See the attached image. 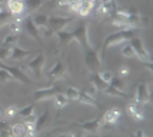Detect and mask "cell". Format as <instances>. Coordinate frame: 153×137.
<instances>
[{
    "label": "cell",
    "instance_id": "obj_7",
    "mask_svg": "<svg viewBox=\"0 0 153 137\" xmlns=\"http://www.w3.org/2000/svg\"><path fill=\"white\" fill-rule=\"evenodd\" d=\"M74 20V16H49V21L47 26L52 27L54 30V33L67 27L72 21Z\"/></svg>",
    "mask_w": 153,
    "mask_h": 137
},
{
    "label": "cell",
    "instance_id": "obj_25",
    "mask_svg": "<svg viewBox=\"0 0 153 137\" xmlns=\"http://www.w3.org/2000/svg\"><path fill=\"white\" fill-rule=\"evenodd\" d=\"M32 20H33V23L36 24V27L37 29H40V27H45L47 26V21H49V16L47 14H34V16H32Z\"/></svg>",
    "mask_w": 153,
    "mask_h": 137
},
{
    "label": "cell",
    "instance_id": "obj_45",
    "mask_svg": "<svg viewBox=\"0 0 153 137\" xmlns=\"http://www.w3.org/2000/svg\"><path fill=\"white\" fill-rule=\"evenodd\" d=\"M0 117H1V109H0Z\"/></svg>",
    "mask_w": 153,
    "mask_h": 137
},
{
    "label": "cell",
    "instance_id": "obj_14",
    "mask_svg": "<svg viewBox=\"0 0 153 137\" xmlns=\"http://www.w3.org/2000/svg\"><path fill=\"white\" fill-rule=\"evenodd\" d=\"M116 10V1L110 0V1H102L99 6L96 7V17H109L110 14Z\"/></svg>",
    "mask_w": 153,
    "mask_h": 137
},
{
    "label": "cell",
    "instance_id": "obj_24",
    "mask_svg": "<svg viewBox=\"0 0 153 137\" xmlns=\"http://www.w3.org/2000/svg\"><path fill=\"white\" fill-rule=\"evenodd\" d=\"M45 3V0H25V12H27V14L37 10L42 4Z\"/></svg>",
    "mask_w": 153,
    "mask_h": 137
},
{
    "label": "cell",
    "instance_id": "obj_2",
    "mask_svg": "<svg viewBox=\"0 0 153 137\" xmlns=\"http://www.w3.org/2000/svg\"><path fill=\"white\" fill-rule=\"evenodd\" d=\"M73 39L79 41V44L82 46L83 52L93 47V46H92V41H90V37H89V24H87V23H80L79 26L74 29Z\"/></svg>",
    "mask_w": 153,
    "mask_h": 137
},
{
    "label": "cell",
    "instance_id": "obj_43",
    "mask_svg": "<svg viewBox=\"0 0 153 137\" xmlns=\"http://www.w3.org/2000/svg\"><path fill=\"white\" fill-rule=\"evenodd\" d=\"M130 137H147V136H146V134H145V133H143L142 130H139V131H136L133 136H130Z\"/></svg>",
    "mask_w": 153,
    "mask_h": 137
},
{
    "label": "cell",
    "instance_id": "obj_10",
    "mask_svg": "<svg viewBox=\"0 0 153 137\" xmlns=\"http://www.w3.org/2000/svg\"><path fill=\"white\" fill-rule=\"evenodd\" d=\"M22 29H23V30H25L30 37H33L34 40L42 41V39H40V32H39V29L36 27V24L33 23L32 16H26V17H23V21H22Z\"/></svg>",
    "mask_w": 153,
    "mask_h": 137
},
{
    "label": "cell",
    "instance_id": "obj_16",
    "mask_svg": "<svg viewBox=\"0 0 153 137\" xmlns=\"http://www.w3.org/2000/svg\"><path fill=\"white\" fill-rule=\"evenodd\" d=\"M6 7L12 16H20L25 13V0H6Z\"/></svg>",
    "mask_w": 153,
    "mask_h": 137
},
{
    "label": "cell",
    "instance_id": "obj_8",
    "mask_svg": "<svg viewBox=\"0 0 153 137\" xmlns=\"http://www.w3.org/2000/svg\"><path fill=\"white\" fill-rule=\"evenodd\" d=\"M120 116H122V111L117 107H112L109 110L105 111V114L102 116V126H109V127H113L119 123Z\"/></svg>",
    "mask_w": 153,
    "mask_h": 137
},
{
    "label": "cell",
    "instance_id": "obj_13",
    "mask_svg": "<svg viewBox=\"0 0 153 137\" xmlns=\"http://www.w3.org/2000/svg\"><path fill=\"white\" fill-rule=\"evenodd\" d=\"M47 77L52 78L53 81L66 77V66H65V63L63 61H56V64L47 72Z\"/></svg>",
    "mask_w": 153,
    "mask_h": 137
},
{
    "label": "cell",
    "instance_id": "obj_6",
    "mask_svg": "<svg viewBox=\"0 0 153 137\" xmlns=\"http://www.w3.org/2000/svg\"><path fill=\"white\" fill-rule=\"evenodd\" d=\"M0 67H3V69H4V70L12 76V78L17 80V81H20V83H23V84H33V81L29 78V76H27L26 73L22 72V69H20V67L6 64V63H3V61L0 63Z\"/></svg>",
    "mask_w": 153,
    "mask_h": 137
},
{
    "label": "cell",
    "instance_id": "obj_34",
    "mask_svg": "<svg viewBox=\"0 0 153 137\" xmlns=\"http://www.w3.org/2000/svg\"><path fill=\"white\" fill-rule=\"evenodd\" d=\"M10 52H12V47L9 46H1L0 47V61H4L10 57Z\"/></svg>",
    "mask_w": 153,
    "mask_h": 137
},
{
    "label": "cell",
    "instance_id": "obj_44",
    "mask_svg": "<svg viewBox=\"0 0 153 137\" xmlns=\"http://www.w3.org/2000/svg\"><path fill=\"white\" fill-rule=\"evenodd\" d=\"M59 137H69V134H63V136H59Z\"/></svg>",
    "mask_w": 153,
    "mask_h": 137
},
{
    "label": "cell",
    "instance_id": "obj_32",
    "mask_svg": "<svg viewBox=\"0 0 153 137\" xmlns=\"http://www.w3.org/2000/svg\"><path fill=\"white\" fill-rule=\"evenodd\" d=\"M110 86H113L114 89H117V90H122V91H125V80L122 77H112V80H110V83H109Z\"/></svg>",
    "mask_w": 153,
    "mask_h": 137
},
{
    "label": "cell",
    "instance_id": "obj_40",
    "mask_svg": "<svg viewBox=\"0 0 153 137\" xmlns=\"http://www.w3.org/2000/svg\"><path fill=\"white\" fill-rule=\"evenodd\" d=\"M97 91H99V90H97V87H96L94 84H92L90 87H89V90H87L86 93L89 94V96H92V97L96 98V96H97Z\"/></svg>",
    "mask_w": 153,
    "mask_h": 137
},
{
    "label": "cell",
    "instance_id": "obj_41",
    "mask_svg": "<svg viewBox=\"0 0 153 137\" xmlns=\"http://www.w3.org/2000/svg\"><path fill=\"white\" fill-rule=\"evenodd\" d=\"M0 137H12V134H10V127L6 129V130H0Z\"/></svg>",
    "mask_w": 153,
    "mask_h": 137
},
{
    "label": "cell",
    "instance_id": "obj_35",
    "mask_svg": "<svg viewBox=\"0 0 153 137\" xmlns=\"http://www.w3.org/2000/svg\"><path fill=\"white\" fill-rule=\"evenodd\" d=\"M10 80H13L12 76H10L3 67H0V84H4V83L10 81Z\"/></svg>",
    "mask_w": 153,
    "mask_h": 137
},
{
    "label": "cell",
    "instance_id": "obj_36",
    "mask_svg": "<svg viewBox=\"0 0 153 137\" xmlns=\"http://www.w3.org/2000/svg\"><path fill=\"white\" fill-rule=\"evenodd\" d=\"M17 107L16 106H9L6 110H4V114H6V118H12L14 116H17Z\"/></svg>",
    "mask_w": 153,
    "mask_h": 137
},
{
    "label": "cell",
    "instance_id": "obj_3",
    "mask_svg": "<svg viewBox=\"0 0 153 137\" xmlns=\"http://www.w3.org/2000/svg\"><path fill=\"white\" fill-rule=\"evenodd\" d=\"M102 63H103V59L100 56L99 50H94L93 47L89 49V50H85V64H86L90 73L99 72V69L102 67Z\"/></svg>",
    "mask_w": 153,
    "mask_h": 137
},
{
    "label": "cell",
    "instance_id": "obj_17",
    "mask_svg": "<svg viewBox=\"0 0 153 137\" xmlns=\"http://www.w3.org/2000/svg\"><path fill=\"white\" fill-rule=\"evenodd\" d=\"M30 56H36V53L30 52V50H23L22 47H19V46L16 44L12 47V52H10V57L9 59L19 61V60H23V59H26V57H30Z\"/></svg>",
    "mask_w": 153,
    "mask_h": 137
},
{
    "label": "cell",
    "instance_id": "obj_27",
    "mask_svg": "<svg viewBox=\"0 0 153 137\" xmlns=\"http://www.w3.org/2000/svg\"><path fill=\"white\" fill-rule=\"evenodd\" d=\"M53 101H54V106H56L57 109H63V107L67 106V103H69V100H67V97L65 96V93H57V94H54Z\"/></svg>",
    "mask_w": 153,
    "mask_h": 137
},
{
    "label": "cell",
    "instance_id": "obj_42",
    "mask_svg": "<svg viewBox=\"0 0 153 137\" xmlns=\"http://www.w3.org/2000/svg\"><path fill=\"white\" fill-rule=\"evenodd\" d=\"M9 127H10V126L7 123V120H1V121H0V130H6Z\"/></svg>",
    "mask_w": 153,
    "mask_h": 137
},
{
    "label": "cell",
    "instance_id": "obj_30",
    "mask_svg": "<svg viewBox=\"0 0 153 137\" xmlns=\"http://www.w3.org/2000/svg\"><path fill=\"white\" fill-rule=\"evenodd\" d=\"M17 41H19V34H13V33H10V34H7L6 37L3 39L1 46H9V47H13V46L17 44Z\"/></svg>",
    "mask_w": 153,
    "mask_h": 137
},
{
    "label": "cell",
    "instance_id": "obj_20",
    "mask_svg": "<svg viewBox=\"0 0 153 137\" xmlns=\"http://www.w3.org/2000/svg\"><path fill=\"white\" fill-rule=\"evenodd\" d=\"M22 21H23V17L22 14L20 16H14V19L9 20V29H10V33L13 34H20L22 33Z\"/></svg>",
    "mask_w": 153,
    "mask_h": 137
},
{
    "label": "cell",
    "instance_id": "obj_28",
    "mask_svg": "<svg viewBox=\"0 0 153 137\" xmlns=\"http://www.w3.org/2000/svg\"><path fill=\"white\" fill-rule=\"evenodd\" d=\"M90 78H92V84H94L96 87H97V90H102L103 91V89L107 86V83H105L102 78H100L99 73H92V76H90Z\"/></svg>",
    "mask_w": 153,
    "mask_h": 137
},
{
    "label": "cell",
    "instance_id": "obj_23",
    "mask_svg": "<svg viewBox=\"0 0 153 137\" xmlns=\"http://www.w3.org/2000/svg\"><path fill=\"white\" fill-rule=\"evenodd\" d=\"M103 91H105V94H107V96H114V97H123V98H129V94L127 93H125V91L122 90H117V89H114L113 86L107 84L105 89H103Z\"/></svg>",
    "mask_w": 153,
    "mask_h": 137
},
{
    "label": "cell",
    "instance_id": "obj_31",
    "mask_svg": "<svg viewBox=\"0 0 153 137\" xmlns=\"http://www.w3.org/2000/svg\"><path fill=\"white\" fill-rule=\"evenodd\" d=\"M34 113V104H29V106H25V107H22L17 110V116L20 117H27V116H30V114H33Z\"/></svg>",
    "mask_w": 153,
    "mask_h": 137
},
{
    "label": "cell",
    "instance_id": "obj_38",
    "mask_svg": "<svg viewBox=\"0 0 153 137\" xmlns=\"http://www.w3.org/2000/svg\"><path fill=\"white\" fill-rule=\"evenodd\" d=\"M117 74H119V77H122V78L127 77V76L130 74V67H129V66H120L119 70H117Z\"/></svg>",
    "mask_w": 153,
    "mask_h": 137
},
{
    "label": "cell",
    "instance_id": "obj_11",
    "mask_svg": "<svg viewBox=\"0 0 153 137\" xmlns=\"http://www.w3.org/2000/svg\"><path fill=\"white\" fill-rule=\"evenodd\" d=\"M62 93V87L60 86H52V87H46V89H40V90L34 91V100L40 101V100H49L53 98L54 94Z\"/></svg>",
    "mask_w": 153,
    "mask_h": 137
},
{
    "label": "cell",
    "instance_id": "obj_37",
    "mask_svg": "<svg viewBox=\"0 0 153 137\" xmlns=\"http://www.w3.org/2000/svg\"><path fill=\"white\" fill-rule=\"evenodd\" d=\"M99 73V76H100V78L105 81V83H110V80H112V77H113V73L112 72H107V70H105V72H97Z\"/></svg>",
    "mask_w": 153,
    "mask_h": 137
},
{
    "label": "cell",
    "instance_id": "obj_39",
    "mask_svg": "<svg viewBox=\"0 0 153 137\" xmlns=\"http://www.w3.org/2000/svg\"><path fill=\"white\" fill-rule=\"evenodd\" d=\"M39 30H42V33H40V34H43V36H45V37H47V39H49V37H52V36L54 34V30L52 29V27H49V26L40 27Z\"/></svg>",
    "mask_w": 153,
    "mask_h": 137
},
{
    "label": "cell",
    "instance_id": "obj_19",
    "mask_svg": "<svg viewBox=\"0 0 153 137\" xmlns=\"http://www.w3.org/2000/svg\"><path fill=\"white\" fill-rule=\"evenodd\" d=\"M56 34H57V39H59V43L62 47L67 46L73 40V30L69 29V26L65 27V29H62V30H59V32H56Z\"/></svg>",
    "mask_w": 153,
    "mask_h": 137
},
{
    "label": "cell",
    "instance_id": "obj_29",
    "mask_svg": "<svg viewBox=\"0 0 153 137\" xmlns=\"http://www.w3.org/2000/svg\"><path fill=\"white\" fill-rule=\"evenodd\" d=\"M80 90L76 89V87H67L66 91H65V96L67 97L69 101H77V97H79Z\"/></svg>",
    "mask_w": 153,
    "mask_h": 137
},
{
    "label": "cell",
    "instance_id": "obj_12",
    "mask_svg": "<svg viewBox=\"0 0 153 137\" xmlns=\"http://www.w3.org/2000/svg\"><path fill=\"white\" fill-rule=\"evenodd\" d=\"M127 113L130 117H133L136 121H142L145 120V111H143V106L137 103L136 100H132V103H129L127 106Z\"/></svg>",
    "mask_w": 153,
    "mask_h": 137
},
{
    "label": "cell",
    "instance_id": "obj_5",
    "mask_svg": "<svg viewBox=\"0 0 153 137\" xmlns=\"http://www.w3.org/2000/svg\"><path fill=\"white\" fill-rule=\"evenodd\" d=\"M129 44L132 46V49L134 50L136 57H137L142 63H143V61H150V54H149L146 46H145V43H143L142 39H139V37L134 36L133 39L129 40Z\"/></svg>",
    "mask_w": 153,
    "mask_h": 137
},
{
    "label": "cell",
    "instance_id": "obj_21",
    "mask_svg": "<svg viewBox=\"0 0 153 137\" xmlns=\"http://www.w3.org/2000/svg\"><path fill=\"white\" fill-rule=\"evenodd\" d=\"M77 101H80L82 104H87V106H92V107H97V101L96 98L89 96L86 91H80L79 93V97H77Z\"/></svg>",
    "mask_w": 153,
    "mask_h": 137
},
{
    "label": "cell",
    "instance_id": "obj_33",
    "mask_svg": "<svg viewBox=\"0 0 153 137\" xmlns=\"http://www.w3.org/2000/svg\"><path fill=\"white\" fill-rule=\"evenodd\" d=\"M122 56H125L127 59H132V57H136V54H134V50L132 49V46L129 44H125L122 47Z\"/></svg>",
    "mask_w": 153,
    "mask_h": 137
},
{
    "label": "cell",
    "instance_id": "obj_15",
    "mask_svg": "<svg viewBox=\"0 0 153 137\" xmlns=\"http://www.w3.org/2000/svg\"><path fill=\"white\" fill-rule=\"evenodd\" d=\"M94 9V0H77V6H76V13L86 17L93 12Z\"/></svg>",
    "mask_w": 153,
    "mask_h": 137
},
{
    "label": "cell",
    "instance_id": "obj_4",
    "mask_svg": "<svg viewBox=\"0 0 153 137\" xmlns=\"http://www.w3.org/2000/svg\"><path fill=\"white\" fill-rule=\"evenodd\" d=\"M45 63H46L45 54H43V53H37L36 57H33L29 63L23 64L20 69H22V72H25V70L27 69L29 72L33 73L36 77H40V76H42V72H43V67H45Z\"/></svg>",
    "mask_w": 153,
    "mask_h": 137
},
{
    "label": "cell",
    "instance_id": "obj_9",
    "mask_svg": "<svg viewBox=\"0 0 153 137\" xmlns=\"http://www.w3.org/2000/svg\"><path fill=\"white\" fill-rule=\"evenodd\" d=\"M134 100L140 103V104H149L150 103V89H149V84L146 81L140 83L136 89V94H134Z\"/></svg>",
    "mask_w": 153,
    "mask_h": 137
},
{
    "label": "cell",
    "instance_id": "obj_22",
    "mask_svg": "<svg viewBox=\"0 0 153 137\" xmlns=\"http://www.w3.org/2000/svg\"><path fill=\"white\" fill-rule=\"evenodd\" d=\"M26 133V129H25V123H13L10 126V134L12 137H23Z\"/></svg>",
    "mask_w": 153,
    "mask_h": 137
},
{
    "label": "cell",
    "instance_id": "obj_18",
    "mask_svg": "<svg viewBox=\"0 0 153 137\" xmlns=\"http://www.w3.org/2000/svg\"><path fill=\"white\" fill-rule=\"evenodd\" d=\"M79 127H82L83 130L89 131V133H96V131L102 129V117L93 118V120H89V121H82V123H77Z\"/></svg>",
    "mask_w": 153,
    "mask_h": 137
},
{
    "label": "cell",
    "instance_id": "obj_1",
    "mask_svg": "<svg viewBox=\"0 0 153 137\" xmlns=\"http://www.w3.org/2000/svg\"><path fill=\"white\" fill-rule=\"evenodd\" d=\"M134 37V29H123V30H119V32H114L112 34H109L103 44H102V49H100V56L102 59L105 57V53L109 47H113L116 44H120V43H125V41H129L130 39Z\"/></svg>",
    "mask_w": 153,
    "mask_h": 137
},
{
    "label": "cell",
    "instance_id": "obj_26",
    "mask_svg": "<svg viewBox=\"0 0 153 137\" xmlns=\"http://www.w3.org/2000/svg\"><path fill=\"white\" fill-rule=\"evenodd\" d=\"M49 121V110H45L43 111V114H40V117L36 118V133H39L43 127H45V124Z\"/></svg>",
    "mask_w": 153,
    "mask_h": 137
}]
</instances>
